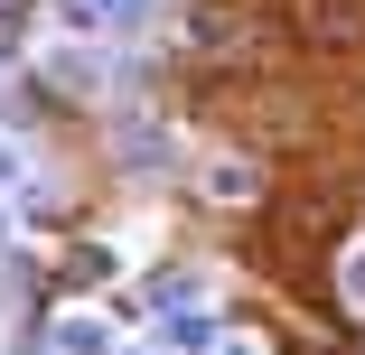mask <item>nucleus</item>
<instances>
[{
  "label": "nucleus",
  "instance_id": "nucleus-1",
  "mask_svg": "<svg viewBox=\"0 0 365 355\" xmlns=\"http://www.w3.org/2000/svg\"><path fill=\"white\" fill-rule=\"evenodd\" d=\"M346 280H356V300H365V253H356V262H346Z\"/></svg>",
  "mask_w": 365,
  "mask_h": 355
}]
</instances>
